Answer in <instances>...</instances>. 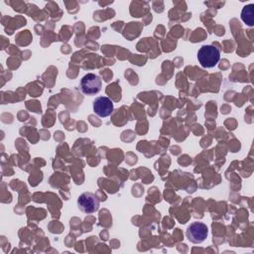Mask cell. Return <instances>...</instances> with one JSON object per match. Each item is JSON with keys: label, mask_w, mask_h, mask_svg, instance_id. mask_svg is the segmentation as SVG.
<instances>
[{"label": "cell", "mask_w": 254, "mask_h": 254, "mask_svg": "<svg viewBox=\"0 0 254 254\" xmlns=\"http://www.w3.org/2000/svg\"><path fill=\"white\" fill-rule=\"evenodd\" d=\"M197 60L202 67H213L220 60V52L214 46L204 45L197 52Z\"/></svg>", "instance_id": "cell-1"}, {"label": "cell", "mask_w": 254, "mask_h": 254, "mask_svg": "<svg viewBox=\"0 0 254 254\" xmlns=\"http://www.w3.org/2000/svg\"><path fill=\"white\" fill-rule=\"evenodd\" d=\"M186 235H187V238L191 243L199 244L206 239L208 235V228L204 223L195 221V222H192L190 225H189L186 231Z\"/></svg>", "instance_id": "cell-2"}, {"label": "cell", "mask_w": 254, "mask_h": 254, "mask_svg": "<svg viewBox=\"0 0 254 254\" xmlns=\"http://www.w3.org/2000/svg\"><path fill=\"white\" fill-rule=\"evenodd\" d=\"M101 78L94 73H87L80 79V90L87 95H94L101 89Z\"/></svg>", "instance_id": "cell-3"}, {"label": "cell", "mask_w": 254, "mask_h": 254, "mask_svg": "<svg viewBox=\"0 0 254 254\" xmlns=\"http://www.w3.org/2000/svg\"><path fill=\"white\" fill-rule=\"evenodd\" d=\"M77 206L84 213H92L98 210L99 199L94 193L85 191L78 196Z\"/></svg>", "instance_id": "cell-4"}, {"label": "cell", "mask_w": 254, "mask_h": 254, "mask_svg": "<svg viewBox=\"0 0 254 254\" xmlns=\"http://www.w3.org/2000/svg\"><path fill=\"white\" fill-rule=\"evenodd\" d=\"M93 111L100 117H107L113 112V102L106 96H98L93 101Z\"/></svg>", "instance_id": "cell-5"}, {"label": "cell", "mask_w": 254, "mask_h": 254, "mask_svg": "<svg viewBox=\"0 0 254 254\" xmlns=\"http://www.w3.org/2000/svg\"><path fill=\"white\" fill-rule=\"evenodd\" d=\"M253 4L247 5L243 7L241 12V18L244 23H246L248 26H253Z\"/></svg>", "instance_id": "cell-6"}]
</instances>
